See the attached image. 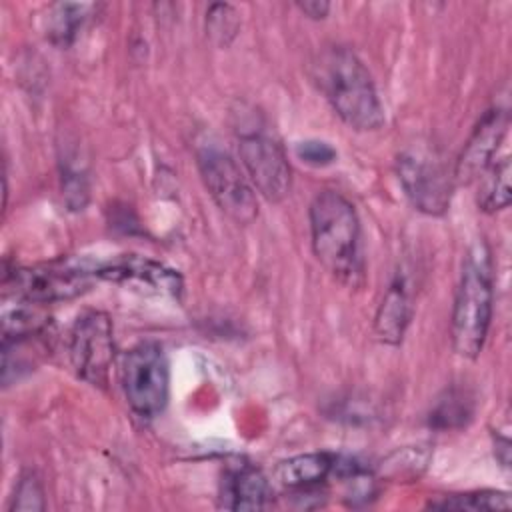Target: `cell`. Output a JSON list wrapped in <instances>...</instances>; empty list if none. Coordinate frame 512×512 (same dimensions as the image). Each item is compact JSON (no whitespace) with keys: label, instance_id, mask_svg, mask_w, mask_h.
Returning <instances> with one entry per match:
<instances>
[{"label":"cell","instance_id":"13","mask_svg":"<svg viewBox=\"0 0 512 512\" xmlns=\"http://www.w3.org/2000/svg\"><path fill=\"white\" fill-rule=\"evenodd\" d=\"M272 498V488L264 472L256 466L242 464L224 478L220 504L230 510H262Z\"/></svg>","mask_w":512,"mask_h":512},{"label":"cell","instance_id":"18","mask_svg":"<svg viewBox=\"0 0 512 512\" xmlns=\"http://www.w3.org/2000/svg\"><path fill=\"white\" fill-rule=\"evenodd\" d=\"M426 506L438 508V510L482 512V510H508L512 506V500L506 492H500V490H478V492L442 496L438 500H430Z\"/></svg>","mask_w":512,"mask_h":512},{"label":"cell","instance_id":"22","mask_svg":"<svg viewBox=\"0 0 512 512\" xmlns=\"http://www.w3.org/2000/svg\"><path fill=\"white\" fill-rule=\"evenodd\" d=\"M88 176L82 168L64 164L62 166V196L70 210H82L88 202Z\"/></svg>","mask_w":512,"mask_h":512},{"label":"cell","instance_id":"3","mask_svg":"<svg viewBox=\"0 0 512 512\" xmlns=\"http://www.w3.org/2000/svg\"><path fill=\"white\" fill-rule=\"evenodd\" d=\"M494 312V274L488 244L476 240L462 262L454 294L450 338L458 356L476 360L486 344Z\"/></svg>","mask_w":512,"mask_h":512},{"label":"cell","instance_id":"17","mask_svg":"<svg viewBox=\"0 0 512 512\" xmlns=\"http://www.w3.org/2000/svg\"><path fill=\"white\" fill-rule=\"evenodd\" d=\"M476 410L474 396L464 388H450L446 390L434 408L430 410L428 424L436 430H456L466 426Z\"/></svg>","mask_w":512,"mask_h":512},{"label":"cell","instance_id":"19","mask_svg":"<svg viewBox=\"0 0 512 512\" xmlns=\"http://www.w3.org/2000/svg\"><path fill=\"white\" fill-rule=\"evenodd\" d=\"M240 30V16L234 6L216 2L206 12V34L218 48L232 44Z\"/></svg>","mask_w":512,"mask_h":512},{"label":"cell","instance_id":"8","mask_svg":"<svg viewBox=\"0 0 512 512\" xmlns=\"http://www.w3.org/2000/svg\"><path fill=\"white\" fill-rule=\"evenodd\" d=\"M90 260H62L44 266L14 268L4 274V286H12L18 300L32 304H52L70 300L92 286Z\"/></svg>","mask_w":512,"mask_h":512},{"label":"cell","instance_id":"15","mask_svg":"<svg viewBox=\"0 0 512 512\" xmlns=\"http://www.w3.org/2000/svg\"><path fill=\"white\" fill-rule=\"evenodd\" d=\"M94 4L86 2H56L48 6L46 16L42 18V30L50 44L58 48H68L90 20Z\"/></svg>","mask_w":512,"mask_h":512},{"label":"cell","instance_id":"6","mask_svg":"<svg viewBox=\"0 0 512 512\" xmlns=\"http://www.w3.org/2000/svg\"><path fill=\"white\" fill-rule=\"evenodd\" d=\"M398 182L410 200V204L428 216H442L452 202L454 194V170L448 168L446 160L426 148L412 146L396 158Z\"/></svg>","mask_w":512,"mask_h":512},{"label":"cell","instance_id":"23","mask_svg":"<svg viewBox=\"0 0 512 512\" xmlns=\"http://www.w3.org/2000/svg\"><path fill=\"white\" fill-rule=\"evenodd\" d=\"M296 154L310 166H328L336 160V150L322 140H304L296 146Z\"/></svg>","mask_w":512,"mask_h":512},{"label":"cell","instance_id":"21","mask_svg":"<svg viewBox=\"0 0 512 512\" xmlns=\"http://www.w3.org/2000/svg\"><path fill=\"white\" fill-rule=\"evenodd\" d=\"M422 446H412V448H404L402 452H404V458L406 460H402V456H400V452H394L388 460H386V464L382 466V470H386L392 478H418L420 474H422V470L426 468V464H428V458H430V454H428V450H420Z\"/></svg>","mask_w":512,"mask_h":512},{"label":"cell","instance_id":"9","mask_svg":"<svg viewBox=\"0 0 512 512\" xmlns=\"http://www.w3.org/2000/svg\"><path fill=\"white\" fill-rule=\"evenodd\" d=\"M68 354L74 372L96 388H106L114 364V326L102 310H84L72 324Z\"/></svg>","mask_w":512,"mask_h":512},{"label":"cell","instance_id":"11","mask_svg":"<svg viewBox=\"0 0 512 512\" xmlns=\"http://www.w3.org/2000/svg\"><path fill=\"white\" fill-rule=\"evenodd\" d=\"M92 274L94 278L140 286L146 290H154L158 294H168L172 298H180L182 294V278L176 270L136 254H122L112 256L108 260H96L92 262Z\"/></svg>","mask_w":512,"mask_h":512},{"label":"cell","instance_id":"10","mask_svg":"<svg viewBox=\"0 0 512 512\" xmlns=\"http://www.w3.org/2000/svg\"><path fill=\"white\" fill-rule=\"evenodd\" d=\"M508 124L510 114L502 106H492L482 114L454 162L452 170L456 184L476 182L482 172L496 160V152L506 136Z\"/></svg>","mask_w":512,"mask_h":512},{"label":"cell","instance_id":"12","mask_svg":"<svg viewBox=\"0 0 512 512\" xmlns=\"http://www.w3.org/2000/svg\"><path fill=\"white\" fill-rule=\"evenodd\" d=\"M412 314H414L412 292L406 276L398 272L390 282V286L386 288L374 316V332L378 340L390 346H398L404 340Z\"/></svg>","mask_w":512,"mask_h":512},{"label":"cell","instance_id":"1","mask_svg":"<svg viewBox=\"0 0 512 512\" xmlns=\"http://www.w3.org/2000/svg\"><path fill=\"white\" fill-rule=\"evenodd\" d=\"M312 80L350 128L372 132L384 124V108L372 74L352 48H324L312 62Z\"/></svg>","mask_w":512,"mask_h":512},{"label":"cell","instance_id":"14","mask_svg":"<svg viewBox=\"0 0 512 512\" xmlns=\"http://www.w3.org/2000/svg\"><path fill=\"white\" fill-rule=\"evenodd\" d=\"M338 454L332 452H306L296 454L288 460H282L276 470L274 478L282 488L288 490H310L318 488L326 478L334 476Z\"/></svg>","mask_w":512,"mask_h":512},{"label":"cell","instance_id":"20","mask_svg":"<svg viewBox=\"0 0 512 512\" xmlns=\"http://www.w3.org/2000/svg\"><path fill=\"white\" fill-rule=\"evenodd\" d=\"M44 508H46L44 488H42L40 478L34 472H22L20 478L16 480L8 510L30 512V510H44Z\"/></svg>","mask_w":512,"mask_h":512},{"label":"cell","instance_id":"24","mask_svg":"<svg viewBox=\"0 0 512 512\" xmlns=\"http://www.w3.org/2000/svg\"><path fill=\"white\" fill-rule=\"evenodd\" d=\"M296 8L310 20H324L330 12V4L324 0H304L296 2Z\"/></svg>","mask_w":512,"mask_h":512},{"label":"cell","instance_id":"2","mask_svg":"<svg viewBox=\"0 0 512 512\" xmlns=\"http://www.w3.org/2000/svg\"><path fill=\"white\" fill-rule=\"evenodd\" d=\"M316 260L340 282L358 284L364 276L362 226L354 204L336 190H322L308 210Z\"/></svg>","mask_w":512,"mask_h":512},{"label":"cell","instance_id":"4","mask_svg":"<svg viewBox=\"0 0 512 512\" xmlns=\"http://www.w3.org/2000/svg\"><path fill=\"white\" fill-rule=\"evenodd\" d=\"M234 130L246 176L268 202H282L292 188V168L280 140L258 116L242 118Z\"/></svg>","mask_w":512,"mask_h":512},{"label":"cell","instance_id":"16","mask_svg":"<svg viewBox=\"0 0 512 512\" xmlns=\"http://www.w3.org/2000/svg\"><path fill=\"white\" fill-rule=\"evenodd\" d=\"M478 186V208L486 214H496L510 204V160L508 156L494 160L482 176L476 180Z\"/></svg>","mask_w":512,"mask_h":512},{"label":"cell","instance_id":"5","mask_svg":"<svg viewBox=\"0 0 512 512\" xmlns=\"http://www.w3.org/2000/svg\"><path fill=\"white\" fill-rule=\"evenodd\" d=\"M196 164L216 206L236 224H252L258 216V198L232 154L216 142H202L196 148Z\"/></svg>","mask_w":512,"mask_h":512},{"label":"cell","instance_id":"7","mask_svg":"<svg viewBox=\"0 0 512 512\" xmlns=\"http://www.w3.org/2000/svg\"><path fill=\"white\" fill-rule=\"evenodd\" d=\"M124 398L140 418L158 416L168 402L170 370L160 344L140 342L124 354L120 368Z\"/></svg>","mask_w":512,"mask_h":512}]
</instances>
